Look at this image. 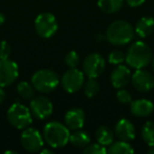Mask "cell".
<instances>
[{"instance_id": "6da1fadb", "label": "cell", "mask_w": 154, "mask_h": 154, "mask_svg": "<svg viewBox=\"0 0 154 154\" xmlns=\"http://www.w3.org/2000/svg\"><path fill=\"white\" fill-rule=\"evenodd\" d=\"M135 31L126 20H116L109 26L106 32V38L111 45H125L134 38Z\"/></svg>"}, {"instance_id": "7a4b0ae2", "label": "cell", "mask_w": 154, "mask_h": 154, "mask_svg": "<svg viewBox=\"0 0 154 154\" xmlns=\"http://www.w3.org/2000/svg\"><path fill=\"white\" fill-rule=\"evenodd\" d=\"M70 129L58 122H50L43 128V138L52 148H62L70 141Z\"/></svg>"}, {"instance_id": "3957f363", "label": "cell", "mask_w": 154, "mask_h": 154, "mask_svg": "<svg viewBox=\"0 0 154 154\" xmlns=\"http://www.w3.org/2000/svg\"><path fill=\"white\" fill-rule=\"evenodd\" d=\"M152 61V51L143 41H136L129 47L126 54V62L135 69H143Z\"/></svg>"}, {"instance_id": "277c9868", "label": "cell", "mask_w": 154, "mask_h": 154, "mask_svg": "<svg viewBox=\"0 0 154 154\" xmlns=\"http://www.w3.org/2000/svg\"><path fill=\"white\" fill-rule=\"evenodd\" d=\"M59 77L57 73L50 69H41L32 76V85L35 90L40 93H50L57 88Z\"/></svg>"}, {"instance_id": "5b68a950", "label": "cell", "mask_w": 154, "mask_h": 154, "mask_svg": "<svg viewBox=\"0 0 154 154\" xmlns=\"http://www.w3.org/2000/svg\"><path fill=\"white\" fill-rule=\"evenodd\" d=\"M8 120L18 130H23L32 124V112L26 106L15 103L8 110Z\"/></svg>"}, {"instance_id": "8992f818", "label": "cell", "mask_w": 154, "mask_h": 154, "mask_svg": "<svg viewBox=\"0 0 154 154\" xmlns=\"http://www.w3.org/2000/svg\"><path fill=\"white\" fill-rule=\"evenodd\" d=\"M58 29L55 16L51 13H41L35 19V31L41 38L52 37Z\"/></svg>"}, {"instance_id": "52a82bcc", "label": "cell", "mask_w": 154, "mask_h": 154, "mask_svg": "<svg viewBox=\"0 0 154 154\" xmlns=\"http://www.w3.org/2000/svg\"><path fill=\"white\" fill-rule=\"evenodd\" d=\"M85 84V75L76 68H71L61 77V87L68 93L79 91Z\"/></svg>"}, {"instance_id": "ba28073f", "label": "cell", "mask_w": 154, "mask_h": 154, "mask_svg": "<svg viewBox=\"0 0 154 154\" xmlns=\"http://www.w3.org/2000/svg\"><path fill=\"white\" fill-rule=\"evenodd\" d=\"M106 66L103 57L98 53H91L85 58L82 69L84 73L91 78H97L103 74Z\"/></svg>"}, {"instance_id": "9c48e42d", "label": "cell", "mask_w": 154, "mask_h": 154, "mask_svg": "<svg viewBox=\"0 0 154 154\" xmlns=\"http://www.w3.org/2000/svg\"><path fill=\"white\" fill-rule=\"evenodd\" d=\"M20 143L28 152H38L43 147V139L38 130L34 128H26L20 137Z\"/></svg>"}, {"instance_id": "30bf717a", "label": "cell", "mask_w": 154, "mask_h": 154, "mask_svg": "<svg viewBox=\"0 0 154 154\" xmlns=\"http://www.w3.org/2000/svg\"><path fill=\"white\" fill-rule=\"evenodd\" d=\"M30 110L32 114L38 119H45L53 113V103L48 97L43 95L34 96L31 100Z\"/></svg>"}, {"instance_id": "8fae6325", "label": "cell", "mask_w": 154, "mask_h": 154, "mask_svg": "<svg viewBox=\"0 0 154 154\" xmlns=\"http://www.w3.org/2000/svg\"><path fill=\"white\" fill-rule=\"evenodd\" d=\"M19 71L15 61L9 59H0V87L5 88L12 85L17 79Z\"/></svg>"}, {"instance_id": "7c38bea8", "label": "cell", "mask_w": 154, "mask_h": 154, "mask_svg": "<svg viewBox=\"0 0 154 154\" xmlns=\"http://www.w3.org/2000/svg\"><path fill=\"white\" fill-rule=\"evenodd\" d=\"M131 82L138 92H149L154 88V77L151 72L137 69L131 76Z\"/></svg>"}, {"instance_id": "4fadbf2b", "label": "cell", "mask_w": 154, "mask_h": 154, "mask_svg": "<svg viewBox=\"0 0 154 154\" xmlns=\"http://www.w3.org/2000/svg\"><path fill=\"white\" fill-rule=\"evenodd\" d=\"M85 122H86L85 112L79 108H73L69 110L64 115V124L70 130H79L84 127Z\"/></svg>"}, {"instance_id": "5bb4252c", "label": "cell", "mask_w": 154, "mask_h": 154, "mask_svg": "<svg viewBox=\"0 0 154 154\" xmlns=\"http://www.w3.org/2000/svg\"><path fill=\"white\" fill-rule=\"evenodd\" d=\"M111 84L114 88L122 89L126 87L131 80V72L126 66L118 64L111 73Z\"/></svg>"}, {"instance_id": "9a60e30c", "label": "cell", "mask_w": 154, "mask_h": 154, "mask_svg": "<svg viewBox=\"0 0 154 154\" xmlns=\"http://www.w3.org/2000/svg\"><path fill=\"white\" fill-rule=\"evenodd\" d=\"M115 135L120 140L130 141L135 137V128L130 120L122 118L115 126Z\"/></svg>"}, {"instance_id": "2e32d148", "label": "cell", "mask_w": 154, "mask_h": 154, "mask_svg": "<svg viewBox=\"0 0 154 154\" xmlns=\"http://www.w3.org/2000/svg\"><path fill=\"white\" fill-rule=\"evenodd\" d=\"M131 113L137 117H146L152 114L154 110V105L149 99H137L131 101L130 103Z\"/></svg>"}, {"instance_id": "e0dca14e", "label": "cell", "mask_w": 154, "mask_h": 154, "mask_svg": "<svg viewBox=\"0 0 154 154\" xmlns=\"http://www.w3.org/2000/svg\"><path fill=\"white\" fill-rule=\"evenodd\" d=\"M135 33L141 38L148 37L154 32V19L152 17H143L137 21Z\"/></svg>"}, {"instance_id": "ac0fdd59", "label": "cell", "mask_w": 154, "mask_h": 154, "mask_svg": "<svg viewBox=\"0 0 154 154\" xmlns=\"http://www.w3.org/2000/svg\"><path fill=\"white\" fill-rule=\"evenodd\" d=\"M95 137L98 143L103 146H110L113 143L114 133L108 126H100L95 132Z\"/></svg>"}, {"instance_id": "d6986e66", "label": "cell", "mask_w": 154, "mask_h": 154, "mask_svg": "<svg viewBox=\"0 0 154 154\" xmlns=\"http://www.w3.org/2000/svg\"><path fill=\"white\" fill-rule=\"evenodd\" d=\"M125 0H98L97 5L103 12L107 14H113L122 9Z\"/></svg>"}, {"instance_id": "ffe728a7", "label": "cell", "mask_w": 154, "mask_h": 154, "mask_svg": "<svg viewBox=\"0 0 154 154\" xmlns=\"http://www.w3.org/2000/svg\"><path fill=\"white\" fill-rule=\"evenodd\" d=\"M107 152L110 154H131L134 152V149L132 146L129 143V141L120 140L116 143H112L110 146H108Z\"/></svg>"}, {"instance_id": "44dd1931", "label": "cell", "mask_w": 154, "mask_h": 154, "mask_svg": "<svg viewBox=\"0 0 154 154\" xmlns=\"http://www.w3.org/2000/svg\"><path fill=\"white\" fill-rule=\"evenodd\" d=\"M90 136L88 133L79 130H75L70 135V143L76 148H85L90 143Z\"/></svg>"}, {"instance_id": "7402d4cb", "label": "cell", "mask_w": 154, "mask_h": 154, "mask_svg": "<svg viewBox=\"0 0 154 154\" xmlns=\"http://www.w3.org/2000/svg\"><path fill=\"white\" fill-rule=\"evenodd\" d=\"M141 137L149 147L154 146V122H147L141 129Z\"/></svg>"}, {"instance_id": "603a6c76", "label": "cell", "mask_w": 154, "mask_h": 154, "mask_svg": "<svg viewBox=\"0 0 154 154\" xmlns=\"http://www.w3.org/2000/svg\"><path fill=\"white\" fill-rule=\"evenodd\" d=\"M99 90H100V86H99L98 82L96 80V78H91L89 77V79L84 84V91L85 94L89 98L96 96L98 94Z\"/></svg>"}, {"instance_id": "cb8c5ba5", "label": "cell", "mask_w": 154, "mask_h": 154, "mask_svg": "<svg viewBox=\"0 0 154 154\" xmlns=\"http://www.w3.org/2000/svg\"><path fill=\"white\" fill-rule=\"evenodd\" d=\"M17 92L23 99H32L35 96V88L26 82H21L17 86Z\"/></svg>"}, {"instance_id": "d4e9b609", "label": "cell", "mask_w": 154, "mask_h": 154, "mask_svg": "<svg viewBox=\"0 0 154 154\" xmlns=\"http://www.w3.org/2000/svg\"><path fill=\"white\" fill-rule=\"evenodd\" d=\"M84 154H107V149L105 148V146L100 145V143H89L87 147L84 148L82 150Z\"/></svg>"}, {"instance_id": "484cf974", "label": "cell", "mask_w": 154, "mask_h": 154, "mask_svg": "<svg viewBox=\"0 0 154 154\" xmlns=\"http://www.w3.org/2000/svg\"><path fill=\"white\" fill-rule=\"evenodd\" d=\"M64 62L69 68H76L79 63V56L75 51H70L64 57Z\"/></svg>"}, {"instance_id": "4316f807", "label": "cell", "mask_w": 154, "mask_h": 154, "mask_svg": "<svg viewBox=\"0 0 154 154\" xmlns=\"http://www.w3.org/2000/svg\"><path fill=\"white\" fill-rule=\"evenodd\" d=\"M125 60H126V55L122 51H117L116 50V51L111 52V54L109 55V62L111 64L118 66V64H122Z\"/></svg>"}, {"instance_id": "83f0119b", "label": "cell", "mask_w": 154, "mask_h": 154, "mask_svg": "<svg viewBox=\"0 0 154 154\" xmlns=\"http://www.w3.org/2000/svg\"><path fill=\"white\" fill-rule=\"evenodd\" d=\"M116 98L119 103L127 105V103H131V101H132V95L130 94V92L122 88L118 89L117 93H116Z\"/></svg>"}, {"instance_id": "f1b7e54d", "label": "cell", "mask_w": 154, "mask_h": 154, "mask_svg": "<svg viewBox=\"0 0 154 154\" xmlns=\"http://www.w3.org/2000/svg\"><path fill=\"white\" fill-rule=\"evenodd\" d=\"M11 54V45L8 41L0 42V59H7Z\"/></svg>"}, {"instance_id": "f546056e", "label": "cell", "mask_w": 154, "mask_h": 154, "mask_svg": "<svg viewBox=\"0 0 154 154\" xmlns=\"http://www.w3.org/2000/svg\"><path fill=\"white\" fill-rule=\"evenodd\" d=\"M128 5H130L131 8H137L139 5H141L143 2H145L146 0H125Z\"/></svg>"}, {"instance_id": "4dcf8cb0", "label": "cell", "mask_w": 154, "mask_h": 154, "mask_svg": "<svg viewBox=\"0 0 154 154\" xmlns=\"http://www.w3.org/2000/svg\"><path fill=\"white\" fill-rule=\"evenodd\" d=\"M5 96H7V95H5V90H3V89L1 88V87H0V105H1V103H2L3 101H5Z\"/></svg>"}, {"instance_id": "1f68e13d", "label": "cell", "mask_w": 154, "mask_h": 154, "mask_svg": "<svg viewBox=\"0 0 154 154\" xmlns=\"http://www.w3.org/2000/svg\"><path fill=\"white\" fill-rule=\"evenodd\" d=\"M41 154H53V151L52 150H48V149H42L40 150Z\"/></svg>"}, {"instance_id": "d6a6232c", "label": "cell", "mask_w": 154, "mask_h": 154, "mask_svg": "<svg viewBox=\"0 0 154 154\" xmlns=\"http://www.w3.org/2000/svg\"><path fill=\"white\" fill-rule=\"evenodd\" d=\"M5 15H3V14L0 13V26H1V24H2L3 22H5Z\"/></svg>"}, {"instance_id": "836d02e7", "label": "cell", "mask_w": 154, "mask_h": 154, "mask_svg": "<svg viewBox=\"0 0 154 154\" xmlns=\"http://www.w3.org/2000/svg\"><path fill=\"white\" fill-rule=\"evenodd\" d=\"M148 153H149V154H154V146H153V147H151V149L148 151Z\"/></svg>"}, {"instance_id": "e575fe53", "label": "cell", "mask_w": 154, "mask_h": 154, "mask_svg": "<svg viewBox=\"0 0 154 154\" xmlns=\"http://www.w3.org/2000/svg\"><path fill=\"white\" fill-rule=\"evenodd\" d=\"M5 153H7V154H8V153H15V154H16L17 152H16V151H5Z\"/></svg>"}, {"instance_id": "d590c367", "label": "cell", "mask_w": 154, "mask_h": 154, "mask_svg": "<svg viewBox=\"0 0 154 154\" xmlns=\"http://www.w3.org/2000/svg\"><path fill=\"white\" fill-rule=\"evenodd\" d=\"M152 69H153V71H154V59H153V61H152Z\"/></svg>"}]
</instances>
